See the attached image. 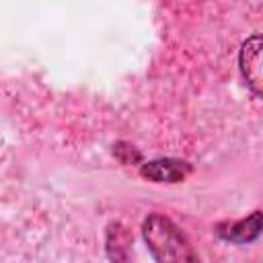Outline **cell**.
<instances>
[{
	"instance_id": "obj_2",
	"label": "cell",
	"mask_w": 263,
	"mask_h": 263,
	"mask_svg": "<svg viewBox=\"0 0 263 263\" xmlns=\"http://www.w3.org/2000/svg\"><path fill=\"white\" fill-rule=\"evenodd\" d=\"M238 68L247 86L255 97H261V35H251L238 51Z\"/></svg>"
},
{
	"instance_id": "obj_3",
	"label": "cell",
	"mask_w": 263,
	"mask_h": 263,
	"mask_svg": "<svg viewBox=\"0 0 263 263\" xmlns=\"http://www.w3.org/2000/svg\"><path fill=\"white\" fill-rule=\"evenodd\" d=\"M191 171V164L179 158H156L150 162H144L140 173L148 181L154 183H179L183 181Z\"/></svg>"
},
{
	"instance_id": "obj_1",
	"label": "cell",
	"mask_w": 263,
	"mask_h": 263,
	"mask_svg": "<svg viewBox=\"0 0 263 263\" xmlns=\"http://www.w3.org/2000/svg\"><path fill=\"white\" fill-rule=\"evenodd\" d=\"M142 234L156 263H199L187 234L164 214H148Z\"/></svg>"
},
{
	"instance_id": "obj_4",
	"label": "cell",
	"mask_w": 263,
	"mask_h": 263,
	"mask_svg": "<svg viewBox=\"0 0 263 263\" xmlns=\"http://www.w3.org/2000/svg\"><path fill=\"white\" fill-rule=\"evenodd\" d=\"M216 232L220 238L230 240V242H253L259 232H261V212L255 210L251 216L232 220V222H222L216 226Z\"/></svg>"
}]
</instances>
